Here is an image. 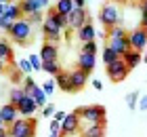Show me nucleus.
<instances>
[{"instance_id": "1", "label": "nucleus", "mask_w": 147, "mask_h": 137, "mask_svg": "<svg viewBox=\"0 0 147 137\" xmlns=\"http://www.w3.org/2000/svg\"><path fill=\"white\" fill-rule=\"evenodd\" d=\"M6 34L11 36L13 42H17L19 46H25L34 38V23H32L28 17H21V19H17V21L13 23V27Z\"/></svg>"}, {"instance_id": "2", "label": "nucleus", "mask_w": 147, "mask_h": 137, "mask_svg": "<svg viewBox=\"0 0 147 137\" xmlns=\"http://www.w3.org/2000/svg\"><path fill=\"white\" fill-rule=\"evenodd\" d=\"M9 129L11 137H36V129H38V120L30 118V116H21L13 122Z\"/></svg>"}, {"instance_id": "3", "label": "nucleus", "mask_w": 147, "mask_h": 137, "mask_svg": "<svg viewBox=\"0 0 147 137\" xmlns=\"http://www.w3.org/2000/svg\"><path fill=\"white\" fill-rule=\"evenodd\" d=\"M97 17H99V21H101V25L105 27V30L122 23V15H120V9L116 6V2H103Z\"/></svg>"}, {"instance_id": "4", "label": "nucleus", "mask_w": 147, "mask_h": 137, "mask_svg": "<svg viewBox=\"0 0 147 137\" xmlns=\"http://www.w3.org/2000/svg\"><path fill=\"white\" fill-rule=\"evenodd\" d=\"M80 112V118L88 125H97V122H105V108L99 106V104H90V106H84V108H78Z\"/></svg>"}, {"instance_id": "5", "label": "nucleus", "mask_w": 147, "mask_h": 137, "mask_svg": "<svg viewBox=\"0 0 147 137\" xmlns=\"http://www.w3.org/2000/svg\"><path fill=\"white\" fill-rule=\"evenodd\" d=\"M128 72H130V67L124 63L122 57H118L116 61H111V63L105 65V74H107V78L111 82H122V80H126Z\"/></svg>"}, {"instance_id": "6", "label": "nucleus", "mask_w": 147, "mask_h": 137, "mask_svg": "<svg viewBox=\"0 0 147 137\" xmlns=\"http://www.w3.org/2000/svg\"><path fill=\"white\" fill-rule=\"evenodd\" d=\"M42 34H44V38L49 40V42L59 44V40L63 38V27H59L51 17H44V21H42Z\"/></svg>"}, {"instance_id": "7", "label": "nucleus", "mask_w": 147, "mask_h": 137, "mask_svg": "<svg viewBox=\"0 0 147 137\" xmlns=\"http://www.w3.org/2000/svg\"><path fill=\"white\" fill-rule=\"evenodd\" d=\"M80 112L78 110H74L65 116V120L61 122V135H71V133H78L80 131Z\"/></svg>"}, {"instance_id": "8", "label": "nucleus", "mask_w": 147, "mask_h": 137, "mask_svg": "<svg viewBox=\"0 0 147 137\" xmlns=\"http://www.w3.org/2000/svg\"><path fill=\"white\" fill-rule=\"evenodd\" d=\"M128 42H130V49H137V51H143L147 46V27L139 25L137 30L128 32Z\"/></svg>"}, {"instance_id": "9", "label": "nucleus", "mask_w": 147, "mask_h": 137, "mask_svg": "<svg viewBox=\"0 0 147 137\" xmlns=\"http://www.w3.org/2000/svg\"><path fill=\"white\" fill-rule=\"evenodd\" d=\"M88 72L80 70V67H76V70L69 72V85H71V93H78L82 91V89L86 87V82H88Z\"/></svg>"}, {"instance_id": "10", "label": "nucleus", "mask_w": 147, "mask_h": 137, "mask_svg": "<svg viewBox=\"0 0 147 137\" xmlns=\"http://www.w3.org/2000/svg\"><path fill=\"white\" fill-rule=\"evenodd\" d=\"M19 116H21V114H19V108L13 106L11 101L0 106V118H2V125H4V127H11L13 122L19 118Z\"/></svg>"}, {"instance_id": "11", "label": "nucleus", "mask_w": 147, "mask_h": 137, "mask_svg": "<svg viewBox=\"0 0 147 137\" xmlns=\"http://www.w3.org/2000/svg\"><path fill=\"white\" fill-rule=\"evenodd\" d=\"M67 21H69V27L71 30H80L86 21H88V15H86V9H80V6H76L69 15H67Z\"/></svg>"}, {"instance_id": "12", "label": "nucleus", "mask_w": 147, "mask_h": 137, "mask_svg": "<svg viewBox=\"0 0 147 137\" xmlns=\"http://www.w3.org/2000/svg\"><path fill=\"white\" fill-rule=\"evenodd\" d=\"M95 65H97V55L95 53H86V51H80L78 55V67L80 70H84V72H92L95 70Z\"/></svg>"}, {"instance_id": "13", "label": "nucleus", "mask_w": 147, "mask_h": 137, "mask_svg": "<svg viewBox=\"0 0 147 137\" xmlns=\"http://www.w3.org/2000/svg\"><path fill=\"white\" fill-rule=\"evenodd\" d=\"M40 57H42V61H57L59 59V46L55 42H46L42 44V49H40Z\"/></svg>"}, {"instance_id": "14", "label": "nucleus", "mask_w": 147, "mask_h": 137, "mask_svg": "<svg viewBox=\"0 0 147 137\" xmlns=\"http://www.w3.org/2000/svg\"><path fill=\"white\" fill-rule=\"evenodd\" d=\"M76 38L80 40V42H88V40H95L97 38V30L95 25H92L90 21H86L80 30H76Z\"/></svg>"}, {"instance_id": "15", "label": "nucleus", "mask_w": 147, "mask_h": 137, "mask_svg": "<svg viewBox=\"0 0 147 137\" xmlns=\"http://www.w3.org/2000/svg\"><path fill=\"white\" fill-rule=\"evenodd\" d=\"M107 46L118 55V57H122L126 51H130V42H128V36L126 38H113V40H107Z\"/></svg>"}, {"instance_id": "16", "label": "nucleus", "mask_w": 147, "mask_h": 137, "mask_svg": "<svg viewBox=\"0 0 147 137\" xmlns=\"http://www.w3.org/2000/svg\"><path fill=\"white\" fill-rule=\"evenodd\" d=\"M19 6H21L23 17H30V15H34L36 11H42L44 9V6L40 4V0H19Z\"/></svg>"}, {"instance_id": "17", "label": "nucleus", "mask_w": 147, "mask_h": 137, "mask_svg": "<svg viewBox=\"0 0 147 137\" xmlns=\"http://www.w3.org/2000/svg\"><path fill=\"white\" fill-rule=\"evenodd\" d=\"M122 59H124V63L130 67V70H135V67L143 61V57H141V51H137V49H130V51H126L124 55H122Z\"/></svg>"}, {"instance_id": "18", "label": "nucleus", "mask_w": 147, "mask_h": 137, "mask_svg": "<svg viewBox=\"0 0 147 137\" xmlns=\"http://www.w3.org/2000/svg\"><path fill=\"white\" fill-rule=\"evenodd\" d=\"M80 137H105V122H97V125L84 127V131L80 133Z\"/></svg>"}, {"instance_id": "19", "label": "nucleus", "mask_w": 147, "mask_h": 137, "mask_svg": "<svg viewBox=\"0 0 147 137\" xmlns=\"http://www.w3.org/2000/svg\"><path fill=\"white\" fill-rule=\"evenodd\" d=\"M36 110H38L36 99L32 97V95H25V99L21 101V106H19V114H21V116H32Z\"/></svg>"}, {"instance_id": "20", "label": "nucleus", "mask_w": 147, "mask_h": 137, "mask_svg": "<svg viewBox=\"0 0 147 137\" xmlns=\"http://www.w3.org/2000/svg\"><path fill=\"white\" fill-rule=\"evenodd\" d=\"M2 15H6L9 19H13V21H17V19L23 17V13H21V6H19V2H6V9H4Z\"/></svg>"}, {"instance_id": "21", "label": "nucleus", "mask_w": 147, "mask_h": 137, "mask_svg": "<svg viewBox=\"0 0 147 137\" xmlns=\"http://www.w3.org/2000/svg\"><path fill=\"white\" fill-rule=\"evenodd\" d=\"M55 78V82H57V89H61V91H65V93H71V85H69V74L67 72H59L57 76H53Z\"/></svg>"}, {"instance_id": "22", "label": "nucleus", "mask_w": 147, "mask_h": 137, "mask_svg": "<svg viewBox=\"0 0 147 137\" xmlns=\"http://www.w3.org/2000/svg\"><path fill=\"white\" fill-rule=\"evenodd\" d=\"M25 95H28V93L23 91V87H15V89H11V93H9V101L13 106L19 108V106H21V101L25 99Z\"/></svg>"}, {"instance_id": "23", "label": "nucleus", "mask_w": 147, "mask_h": 137, "mask_svg": "<svg viewBox=\"0 0 147 137\" xmlns=\"http://www.w3.org/2000/svg\"><path fill=\"white\" fill-rule=\"evenodd\" d=\"M0 61L4 63H13V49L6 40H0Z\"/></svg>"}, {"instance_id": "24", "label": "nucleus", "mask_w": 147, "mask_h": 137, "mask_svg": "<svg viewBox=\"0 0 147 137\" xmlns=\"http://www.w3.org/2000/svg\"><path fill=\"white\" fill-rule=\"evenodd\" d=\"M32 97L36 99V104H38V108H44L46 104H49V95L44 93V89H42V85H38L34 91H32Z\"/></svg>"}, {"instance_id": "25", "label": "nucleus", "mask_w": 147, "mask_h": 137, "mask_svg": "<svg viewBox=\"0 0 147 137\" xmlns=\"http://www.w3.org/2000/svg\"><path fill=\"white\" fill-rule=\"evenodd\" d=\"M55 9L61 13V15H69V13L76 9V4H74V0H57V2H55Z\"/></svg>"}, {"instance_id": "26", "label": "nucleus", "mask_w": 147, "mask_h": 137, "mask_svg": "<svg viewBox=\"0 0 147 137\" xmlns=\"http://www.w3.org/2000/svg\"><path fill=\"white\" fill-rule=\"evenodd\" d=\"M42 72L51 74V76H57V74L61 72V65H59V59H57V61H44V63H42Z\"/></svg>"}, {"instance_id": "27", "label": "nucleus", "mask_w": 147, "mask_h": 137, "mask_svg": "<svg viewBox=\"0 0 147 137\" xmlns=\"http://www.w3.org/2000/svg\"><path fill=\"white\" fill-rule=\"evenodd\" d=\"M128 36V32L124 30L122 25H113L107 30V40H113V38H126Z\"/></svg>"}, {"instance_id": "28", "label": "nucleus", "mask_w": 147, "mask_h": 137, "mask_svg": "<svg viewBox=\"0 0 147 137\" xmlns=\"http://www.w3.org/2000/svg\"><path fill=\"white\" fill-rule=\"evenodd\" d=\"M126 106H128V110H132V112L139 108V91H132V93L126 95Z\"/></svg>"}, {"instance_id": "29", "label": "nucleus", "mask_w": 147, "mask_h": 137, "mask_svg": "<svg viewBox=\"0 0 147 137\" xmlns=\"http://www.w3.org/2000/svg\"><path fill=\"white\" fill-rule=\"evenodd\" d=\"M17 67L21 70L25 76H30L32 72H34V67H32V61H30V57H25V59H19V63H17Z\"/></svg>"}, {"instance_id": "30", "label": "nucleus", "mask_w": 147, "mask_h": 137, "mask_svg": "<svg viewBox=\"0 0 147 137\" xmlns=\"http://www.w3.org/2000/svg\"><path fill=\"white\" fill-rule=\"evenodd\" d=\"M30 61H32V67H34V72H42V57H40V53L36 55V53H32L30 55Z\"/></svg>"}, {"instance_id": "31", "label": "nucleus", "mask_w": 147, "mask_h": 137, "mask_svg": "<svg viewBox=\"0 0 147 137\" xmlns=\"http://www.w3.org/2000/svg\"><path fill=\"white\" fill-rule=\"evenodd\" d=\"M36 87H38V82L32 78V76H25V78H23V91L28 93V95H32V91H34Z\"/></svg>"}, {"instance_id": "32", "label": "nucleus", "mask_w": 147, "mask_h": 137, "mask_svg": "<svg viewBox=\"0 0 147 137\" xmlns=\"http://www.w3.org/2000/svg\"><path fill=\"white\" fill-rule=\"evenodd\" d=\"M116 59H118V55L113 53L109 46H103V63L107 65V63H111V61H116Z\"/></svg>"}, {"instance_id": "33", "label": "nucleus", "mask_w": 147, "mask_h": 137, "mask_svg": "<svg viewBox=\"0 0 147 137\" xmlns=\"http://www.w3.org/2000/svg\"><path fill=\"white\" fill-rule=\"evenodd\" d=\"M13 23H15L13 19H9L6 15H0V30H2V32H9L13 27Z\"/></svg>"}, {"instance_id": "34", "label": "nucleus", "mask_w": 147, "mask_h": 137, "mask_svg": "<svg viewBox=\"0 0 147 137\" xmlns=\"http://www.w3.org/2000/svg\"><path fill=\"white\" fill-rule=\"evenodd\" d=\"M82 51H86V53H95L97 55V42L95 40H88V42H82Z\"/></svg>"}, {"instance_id": "35", "label": "nucleus", "mask_w": 147, "mask_h": 137, "mask_svg": "<svg viewBox=\"0 0 147 137\" xmlns=\"http://www.w3.org/2000/svg\"><path fill=\"white\" fill-rule=\"evenodd\" d=\"M42 89H44V93H46V95H53V91L57 89V82H55V78H53V80H46L44 85H42Z\"/></svg>"}, {"instance_id": "36", "label": "nucleus", "mask_w": 147, "mask_h": 137, "mask_svg": "<svg viewBox=\"0 0 147 137\" xmlns=\"http://www.w3.org/2000/svg\"><path fill=\"white\" fill-rule=\"evenodd\" d=\"M28 19H30L32 23H42V21H44V15H42V11H36L34 15H30Z\"/></svg>"}, {"instance_id": "37", "label": "nucleus", "mask_w": 147, "mask_h": 137, "mask_svg": "<svg viewBox=\"0 0 147 137\" xmlns=\"http://www.w3.org/2000/svg\"><path fill=\"white\" fill-rule=\"evenodd\" d=\"M55 112H57V108L53 106V104H46V106L42 108V116H53Z\"/></svg>"}, {"instance_id": "38", "label": "nucleus", "mask_w": 147, "mask_h": 137, "mask_svg": "<svg viewBox=\"0 0 147 137\" xmlns=\"http://www.w3.org/2000/svg\"><path fill=\"white\" fill-rule=\"evenodd\" d=\"M51 133H61V122L55 120V118H53V122H51Z\"/></svg>"}, {"instance_id": "39", "label": "nucleus", "mask_w": 147, "mask_h": 137, "mask_svg": "<svg viewBox=\"0 0 147 137\" xmlns=\"http://www.w3.org/2000/svg\"><path fill=\"white\" fill-rule=\"evenodd\" d=\"M65 116H67V112H63V110H57V112L53 114V118L59 120V122H63V120H65Z\"/></svg>"}, {"instance_id": "40", "label": "nucleus", "mask_w": 147, "mask_h": 137, "mask_svg": "<svg viewBox=\"0 0 147 137\" xmlns=\"http://www.w3.org/2000/svg\"><path fill=\"white\" fill-rule=\"evenodd\" d=\"M92 89H95V91H101V89H103V82H101V80H92Z\"/></svg>"}, {"instance_id": "41", "label": "nucleus", "mask_w": 147, "mask_h": 137, "mask_svg": "<svg viewBox=\"0 0 147 137\" xmlns=\"http://www.w3.org/2000/svg\"><path fill=\"white\" fill-rule=\"evenodd\" d=\"M86 2H88V0H74V4L80 6V9H86Z\"/></svg>"}, {"instance_id": "42", "label": "nucleus", "mask_w": 147, "mask_h": 137, "mask_svg": "<svg viewBox=\"0 0 147 137\" xmlns=\"http://www.w3.org/2000/svg\"><path fill=\"white\" fill-rule=\"evenodd\" d=\"M139 110H147V97L139 99Z\"/></svg>"}, {"instance_id": "43", "label": "nucleus", "mask_w": 147, "mask_h": 137, "mask_svg": "<svg viewBox=\"0 0 147 137\" xmlns=\"http://www.w3.org/2000/svg\"><path fill=\"white\" fill-rule=\"evenodd\" d=\"M141 27H147V11H143L141 15Z\"/></svg>"}, {"instance_id": "44", "label": "nucleus", "mask_w": 147, "mask_h": 137, "mask_svg": "<svg viewBox=\"0 0 147 137\" xmlns=\"http://www.w3.org/2000/svg\"><path fill=\"white\" fill-rule=\"evenodd\" d=\"M141 11H147V0H141Z\"/></svg>"}, {"instance_id": "45", "label": "nucleus", "mask_w": 147, "mask_h": 137, "mask_svg": "<svg viewBox=\"0 0 147 137\" xmlns=\"http://www.w3.org/2000/svg\"><path fill=\"white\" fill-rule=\"evenodd\" d=\"M40 4H42V6H44V9H46V6H49V4H51V0H40Z\"/></svg>"}, {"instance_id": "46", "label": "nucleus", "mask_w": 147, "mask_h": 137, "mask_svg": "<svg viewBox=\"0 0 147 137\" xmlns=\"http://www.w3.org/2000/svg\"><path fill=\"white\" fill-rule=\"evenodd\" d=\"M4 9H6V2H0V15L4 13Z\"/></svg>"}, {"instance_id": "47", "label": "nucleus", "mask_w": 147, "mask_h": 137, "mask_svg": "<svg viewBox=\"0 0 147 137\" xmlns=\"http://www.w3.org/2000/svg\"><path fill=\"white\" fill-rule=\"evenodd\" d=\"M4 65H6V63H4V61H0V72H2V70H4Z\"/></svg>"}, {"instance_id": "48", "label": "nucleus", "mask_w": 147, "mask_h": 137, "mask_svg": "<svg viewBox=\"0 0 147 137\" xmlns=\"http://www.w3.org/2000/svg\"><path fill=\"white\" fill-rule=\"evenodd\" d=\"M113 2H126V0H113Z\"/></svg>"}, {"instance_id": "49", "label": "nucleus", "mask_w": 147, "mask_h": 137, "mask_svg": "<svg viewBox=\"0 0 147 137\" xmlns=\"http://www.w3.org/2000/svg\"><path fill=\"white\" fill-rule=\"evenodd\" d=\"M143 61H145V63H147V55H145V57H143Z\"/></svg>"}, {"instance_id": "50", "label": "nucleus", "mask_w": 147, "mask_h": 137, "mask_svg": "<svg viewBox=\"0 0 147 137\" xmlns=\"http://www.w3.org/2000/svg\"><path fill=\"white\" fill-rule=\"evenodd\" d=\"M9 137H11V135H9Z\"/></svg>"}]
</instances>
